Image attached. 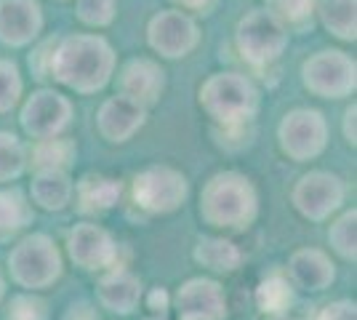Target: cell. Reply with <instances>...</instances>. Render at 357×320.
<instances>
[{"label":"cell","mask_w":357,"mask_h":320,"mask_svg":"<svg viewBox=\"0 0 357 320\" xmlns=\"http://www.w3.org/2000/svg\"><path fill=\"white\" fill-rule=\"evenodd\" d=\"M291 35L280 22H275L264 8H251L240 16L235 27V46L240 59L253 70H267L283 59Z\"/></svg>","instance_id":"obj_5"},{"label":"cell","mask_w":357,"mask_h":320,"mask_svg":"<svg viewBox=\"0 0 357 320\" xmlns=\"http://www.w3.org/2000/svg\"><path fill=\"white\" fill-rule=\"evenodd\" d=\"M80 213H105L115 208L123 198V182L102 174H86L75 182L73 192Z\"/></svg>","instance_id":"obj_19"},{"label":"cell","mask_w":357,"mask_h":320,"mask_svg":"<svg viewBox=\"0 0 357 320\" xmlns=\"http://www.w3.org/2000/svg\"><path fill=\"white\" fill-rule=\"evenodd\" d=\"M291 280L304 291H326L336 280V267L320 248H298L288 261Z\"/></svg>","instance_id":"obj_18"},{"label":"cell","mask_w":357,"mask_h":320,"mask_svg":"<svg viewBox=\"0 0 357 320\" xmlns=\"http://www.w3.org/2000/svg\"><path fill=\"white\" fill-rule=\"evenodd\" d=\"M75 182L70 171H35L30 182L32 206L43 211H64L73 203Z\"/></svg>","instance_id":"obj_20"},{"label":"cell","mask_w":357,"mask_h":320,"mask_svg":"<svg viewBox=\"0 0 357 320\" xmlns=\"http://www.w3.org/2000/svg\"><path fill=\"white\" fill-rule=\"evenodd\" d=\"M278 147L294 163H310L326 153L328 121L314 107H294L278 123Z\"/></svg>","instance_id":"obj_8"},{"label":"cell","mask_w":357,"mask_h":320,"mask_svg":"<svg viewBox=\"0 0 357 320\" xmlns=\"http://www.w3.org/2000/svg\"><path fill=\"white\" fill-rule=\"evenodd\" d=\"M32 216V203L19 187H0V241L30 227Z\"/></svg>","instance_id":"obj_24"},{"label":"cell","mask_w":357,"mask_h":320,"mask_svg":"<svg viewBox=\"0 0 357 320\" xmlns=\"http://www.w3.org/2000/svg\"><path fill=\"white\" fill-rule=\"evenodd\" d=\"M256 305L264 315H285L288 307L294 305V286L283 275H269L267 280L259 283L256 289Z\"/></svg>","instance_id":"obj_26"},{"label":"cell","mask_w":357,"mask_h":320,"mask_svg":"<svg viewBox=\"0 0 357 320\" xmlns=\"http://www.w3.org/2000/svg\"><path fill=\"white\" fill-rule=\"evenodd\" d=\"M45 27L40 0H0V43L8 48L32 46Z\"/></svg>","instance_id":"obj_14"},{"label":"cell","mask_w":357,"mask_h":320,"mask_svg":"<svg viewBox=\"0 0 357 320\" xmlns=\"http://www.w3.org/2000/svg\"><path fill=\"white\" fill-rule=\"evenodd\" d=\"M317 22L336 40H357V0H317Z\"/></svg>","instance_id":"obj_22"},{"label":"cell","mask_w":357,"mask_h":320,"mask_svg":"<svg viewBox=\"0 0 357 320\" xmlns=\"http://www.w3.org/2000/svg\"><path fill=\"white\" fill-rule=\"evenodd\" d=\"M24 171H27L24 142L11 131H0V187L16 182Z\"/></svg>","instance_id":"obj_27"},{"label":"cell","mask_w":357,"mask_h":320,"mask_svg":"<svg viewBox=\"0 0 357 320\" xmlns=\"http://www.w3.org/2000/svg\"><path fill=\"white\" fill-rule=\"evenodd\" d=\"M118 70V54L105 35L70 32L59 35L51 56V80L67 91L91 96L105 91Z\"/></svg>","instance_id":"obj_1"},{"label":"cell","mask_w":357,"mask_h":320,"mask_svg":"<svg viewBox=\"0 0 357 320\" xmlns=\"http://www.w3.org/2000/svg\"><path fill=\"white\" fill-rule=\"evenodd\" d=\"M120 245L109 235V229L93 222H80L67 232V254L86 273H107L118 264Z\"/></svg>","instance_id":"obj_13"},{"label":"cell","mask_w":357,"mask_h":320,"mask_svg":"<svg viewBox=\"0 0 357 320\" xmlns=\"http://www.w3.org/2000/svg\"><path fill=\"white\" fill-rule=\"evenodd\" d=\"M56 40H59V35H51V38H43V40H35L32 51L27 54V67H30L32 77H35L38 83L51 80V56H54Z\"/></svg>","instance_id":"obj_31"},{"label":"cell","mask_w":357,"mask_h":320,"mask_svg":"<svg viewBox=\"0 0 357 320\" xmlns=\"http://www.w3.org/2000/svg\"><path fill=\"white\" fill-rule=\"evenodd\" d=\"M347 200V184L339 174H331L323 168H314L310 174L298 176L291 190V203L304 219L326 222L339 211Z\"/></svg>","instance_id":"obj_10"},{"label":"cell","mask_w":357,"mask_h":320,"mask_svg":"<svg viewBox=\"0 0 357 320\" xmlns=\"http://www.w3.org/2000/svg\"><path fill=\"white\" fill-rule=\"evenodd\" d=\"M328 243L331 248L347 261L357 259V211L347 208V211L333 219V224L328 229Z\"/></svg>","instance_id":"obj_28"},{"label":"cell","mask_w":357,"mask_h":320,"mask_svg":"<svg viewBox=\"0 0 357 320\" xmlns=\"http://www.w3.org/2000/svg\"><path fill=\"white\" fill-rule=\"evenodd\" d=\"M6 320H48V307L35 294H16L8 302Z\"/></svg>","instance_id":"obj_32"},{"label":"cell","mask_w":357,"mask_h":320,"mask_svg":"<svg viewBox=\"0 0 357 320\" xmlns=\"http://www.w3.org/2000/svg\"><path fill=\"white\" fill-rule=\"evenodd\" d=\"M99 302L115 315H131L142 302V280L126 267H112L99 277Z\"/></svg>","instance_id":"obj_17"},{"label":"cell","mask_w":357,"mask_h":320,"mask_svg":"<svg viewBox=\"0 0 357 320\" xmlns=\"http://www.w3.org/2000/svg\"><path fill=\"white\" fill-rule=\"evenodd\" d=\"M197 105L219 128L251 125L261 109V91L245 73H213L197 89Z\"/></svg>","instance_id":"obj_3"},{"label":"cell","mask_w":357,"mask_h":320,"mask_svg":"<svg viewBox=\"0 0 357 320\" xmlns=\"http://www.w3.org/2000/svg\"><path fill=\"white\" fill-rule=\"evenodd\" d=\"M269 320H294V318H288V315H272Z\"/></svg>","instance_id":"obj_38"},{"label":"cell","mask_w":357,"mask_h":320,"mask_svg":"<svg viewBox=\"0 0 357 320\" xmlns=\"http://www.w3.org/2000/svg\"><path fill=\"white\" fill-rule=\"evenodd\" d=\"M342 131H344V142H347L349 147H355L357 144V105L355 102L344 109Z\"/></svg>","instance_id":"obj_35"},{"label":"cell","mask_w":357,"mask_h":320,"mask_svg":"<svg viewBox=\"0 0 357 320\" xmlns=\"http://www.w3.org/2000/svg\"><path fill=\"white\" fill-rule=\"evenodd\" d=\"M59 3H64V0H59Z\"/></svg>","instance_id":"obj_40"},{"label":"cell","mask_w":357,"mask_h":320,"mask_svg":"<svg viewBox=\"0 0 357 320\" xmlns=\"http://www.w3.org/2000/svg\"><path fill=\"white\" fill-rule=\"evenodd\" d=\"M75 16L91 30H105L118 16V0H75Z\"/></svg>","instance_id":"obj_30"},{"label":"cell","mask_w":357,"mask_h":320,"mask_svg":"<svg viewBox=\"0 0 357 320\" xmlns=\"http://www.w3.org/2000/svg\"><path fill=\"white\" fill-rule=\"evenodd\" d=\"M147 46L160 59H184L200 46V24L195 16L176 11V8L158 11L147 22Z\"/></svg>","instance_id":"obj_11"},{"label":"cell","mask_w":357,"mask_h":320,"mask_svg":"<svg viewBox=\"0 0 357 320\" xmlns=\"http://www.w3.org/2000/svg\"><path fill=\"white\" fill-rule=\"evenodd\" d=\"M75 107L73 99L56 89H38L22 99L19 107V125L32 142L67 137V128L73 125Z\"/></svg>","instance_id":"obj_9"},{"label":"cell","mask_w":357,"mask_h":320,"mask_svg":"<svg viewBox=\"0 0 357 320\" xmlns=\"http://www.w3.org/2000/svg\"><path fill=\"white\" fill-rule=\"evenodd\" d=\"M147 320H165V318H147Z\"/></svg>","instance_id":"obj_39"},{"label":"cell","mask_w":357,"mask_h":320,"mask_svg":"<svg viewBox=\"0 0 357 320\" xmlns=\"http://www.w3.org/2000/svg\"><path fill=\"white\" fill-rule=\"evenodd\" d=\"M192 257L197 264H203L206 270L219 275L235 273L243 264V251L227 238H200L195 245Z\"/></svg>","instance_id":"obj_23"},{"label":"cell","mask_w":357,"mask_h":320,"mask_svg":"<svg viewBox=\"0 0 357 320\" xmlns=\"http://www.w3.org/2000/svg\"><path fill=\"white\" fill-rule=\"evenodd\" d=\"M8 273L16 286L43 291L54 286L64 273V259L56 243L45 232L24 235L8 254Z\"/></svg>","instance_id":"obj_4"},{"label":"cell","mask_w":357,"mask_h":320,"mask_svg":"<svg viewBox=\"0 0 357 320\" xmlns=\"http://www.w3.org/2000/svg\"><path fill=\"white\" fill-rule=\"evenodd\" d=\"M301 86L317 99H347L357 91V61L342 48H320L301 64Z\"/></svg>","instance_id":"obj_6"},{"label":"cell","mask_w":357,"mask_h":320,"mask_svg":"<svg viewBox=\"0 0 357 320\" xmlns=\"http://www.w3.org/2000/svg\"><path fill=\"white\" fill-rule=\"evenodd\" d=\"M259 216V192L240 171H219L200 190V219L213 229L240 232Z\"/></svg>","instance_id":"obj_2"},{"label":"cell","mask_w":357,"mask_h":320,"mask_svg":"<svg viewBox=\"0 0 357 320\" xmlns=\"http://www.w3.org/2000/svg\"><path fill=\"white\" fill-rule=\"evenodd\" d=\"M285 32H310L317 22V0H264L261 6Z\"/></svg>","instance_id":"obj_25"},{"label":"cell","mask_w":357,"mask_h":320,"mask_svg":"<svg viewBox=\"0 0 357 320\" xmlns=\"http://www.w3.org/2000/svg\"><path fill=\"white\" fill-rule=\"evenodd\" d=\"M147 307L152 310V312L163 315L165 310L171 307V296H168V291H165L163 286H155V289L149 291V296H147Z\"/></svg>","instance_id":"obj_36"},{"label":"cell","mask_w":357,"mask_h":320,"mask_svg":"<svg viewBox=\"0 0 357 320\" xmlns=\"http://www.w3.org/2000/svg\"><path fill=\"white\" fill-rule=\"evenodd\" d=\"M317 320H357V305L352 299H339L323 307Z\"/></svg>","instance_id":"obj_33"},{"label":"cell","mask_w":357,"mask_h":320,"mask_svg":"<svg viewBox=\"0 0 357 320\" xmlns=\"http://www.w3.org/2000/svg\"><path fill=\"white\" fill-rule=\"evenodd\" d=\"M178 320H224L227 299L224 289L211 277H190L176 291Z\"/></svg>","instance_id":"obj_16"},{"label":"cell","mask_w":357,"mask_h":320,"mask_svg":"<svg viewBox=\"0 0 357 320\" xmlns=\"http://www.w3.org/2000/svg\"><path fill=\"white\" fill-rule=\"evenodd\" d=\"M147 109L123 96H107L96 109V131L109 144H126L144 128Z\"/></svg>","instance_id":"obj_15"},{"label":"cell","mask_w":357,"mask_h":320,"mask_svg":"<svg viewBox=\"0 0 357 320\" xmlns=\"http://www.w3.org/2000/svg\"><path fill=\"white\" fill-rule=\"evenodd\" d=\"M115 93L134 102V105L144 107L149 112V107H155L160 102V96L165 93L168 77H165L163 64L152 56H134V59L123 61L115 70Z\"/></svg>","instance_id":"obj_12"},{"label":"cell","mask_w":357,"mask_h":320,"mask_svg":"<svg viewBox=\"0 0 357 320\" xmlns=\"http://www.w3.org/2000/svg\"><path fill=\"white\" fill-rule=\"evenodd\" d=\"M22 96H24V77L19 64L0 56V115L16 109L22 105Z\"/></svg>","instance_id":"obj_29"},{"label":"cell","mask_w":357,"mask_h":320,"mask_svg":"<svg viewBox=\"0 0 357 320\" xmlns=\"http://www.w3.org/2000/svg\"><path fill=\"white\" fill-rule=\"evenodd\" d=\"M3 296H6V280H3V275H0V302H3Z\"/></svg>","instance_id":"obj_37"},{"label":"cell","mask_w":357,"mask_h":320,"mask_svg":"<svg viewBox=\"0 0 357 320\" xmlns=\"http://www.w3.org/2000/svg\"><path fill=\"white\" fill-rule=\"evenodd\" d=\"M134 206L144 213H174L190 198V179L168 163H155L139 171L131 182Z\"/></svg>","instance_id":"obj_7"},{"label":"cell","mask_w":357,"mask_h":320,"mask_svg":"<svg viewBox=\"0 0 357 320\" xmlns=\"http://www.w3.org/2000/svg\"><path fill=\"white\" fill-rule=\"evenodd\" d=\"M77 158V144L70 137L43 139L27 147V166L35 171H70Z\"/></svg>","instance_id":"obj_21"},{"label":"cell","mask_w":357,"mask_h":320,"mask_svg":"<svg viewBox=\"0 0 357 320\" xmlns=\"http://www.w3.org/2000/svg\"><path fill=\"white\" fill-rule=\"evenodd\" d=\"M168 3H171V8L190 16H211L219 6V0H168Z\"/></svg>","instance_id":"obj_34"}]
</instances>
